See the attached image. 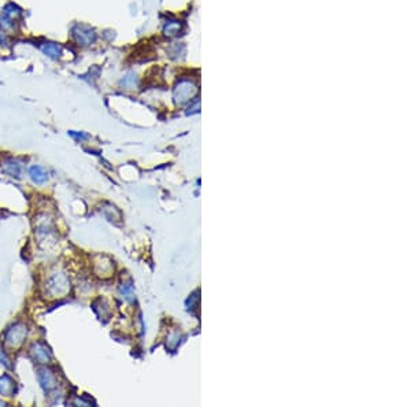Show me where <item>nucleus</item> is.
Masks as SVG:
<instances>
[{
	"mask_svg": "<svg viewBox=\"0 0 411 407\" xmlns=\"http://www.w3.org/2000/svg\"><path fill=\"white\" fill-rule=\"evenodd\" d=\"M72 284L66 274L62 272L52 273L44 282V296L50 300L62 299L70 294Z\"/></svg>",
	"mask_w": 411,
	"mask_h": 407,
	"instance_id": "1",
	"label": "nucleus"
},
{
	"mask_svg": "<svg viewBox=\"0 0 411 407\" xmlns=\"http://www.w3.org/2000/svg\"><path fill=\"white\" fill-rule=\"evenodd\" d=\"M26 336H28V327L25 323L17 322L14 323L13 327L7 329L5 335V343L9 349L17 350L19 349L24 341H25Z\"/></svg>",
	"mask_w": 411,
	"mask_h": 407,
	"instance_id": "2",
	"label": "nucleus"
},
{
	"mask_svg": "<svg viewBox=\"0 0 411 407\" xmlns=\"http://www.w3.org/2000/svg\"><path fill=\"white\" fill-rule=\"evenodd\" d=\"M37 378L40 385L44 388V391L47 392H51L54 391L56 386H58V381H56V377L55 374L52 373V370H50L48 368H40L37 370Z\"/></svg>",
	"mask_w": 411,
	"mask_h": 407,
	"instance_id": "3",
	"label": "nucleus"
},
{
	"mask_svg": "<svg viewBox=\"0 0 411 407\" xmlns=\"http://www.w3.org/2000/svg\"><path fill=\"white\" fill-rule=\"evenodd\" d=\"M29 353L34 361L37 363H43V365L48 363L51 361V357H52L50 349L46 344H43V343H33L32 347H30Z\"/></svg>",
	"mask_w": 411,
	"mask_h": 407,
	"instance_id": "4",
	"label": "nucleus"
},
{
	"mask_svg": "<svg viewBox=\"0 0 411 407\" xmlns=\"http://www.w3.org/2000/svg\"><path fill=\"white\" fill-rule=\"evenodd\" d=\"M15 390V382L11 377L9 376H2L0 377V395H5V396H11Z\"/></svg>",
	"mask_w": 411,
	"mask_h": 407,
	"instance_id": "5",
	"label": "nucleus"
},
{
	"mask_svg": "<svg viewBox=\"0 0 411 407\" xmlns=\"http://www.w3.org/2000/svg\"><path fill=\"white\" fill-rule=\"evenodd\" d=\"M29 176L32 178L33 182L36 184H44L47 180H48V174L43 168L40 166H33V168L29 169Z\"/></svg>",
	"mask_w": 411,
	"mask_h": 407,
	"instance_id": "6",
	"label": "nucleus"
},
{
	"mask_svg": "<svg viewBox=\"0 0 411 407\" xmlns=\"http://www.w3.org/2000/svg\"><path fill=\"white\" fill-rule=\"evenodd\" d=\"M5 172H7L10 176L19 177V166L17 164H9L5 168Z\"/></svg>",
	"mask_w": 411,
	"mask_h": 407,
	"instance_id": "7",
	"label": "nucleus"
},
{
	"mask_svg": "<svg viewBox=\"0 0 411 407\" xmlns=\"http://www.w3.org/2000/svg\"><path fill=\"white\" fill-rule=\"evenodd\" d=\"M0 362H2V363H5L6 366H10L9 359H7V357L5 355V353L2 351V349H0Z\"/></svg>",
	"mask_w": 411,
	"mask_h": 407,
	"instance_id": "8",
	"label": "nucleus"
},
{
	"mask_svg": "<svg viewBox=\"0 0 411 407\" xmlns=\"http://www.w3.org/2000/svg\"><path fill=\"white\" fill-rule=\"evenodd\" d=\"M0 406H6V403H5V402H2V400H0Z\"/></svg>",
	"mask_w": 411,
	"mask_h": 407,
	"instance_id": "9",
	"label": "nucleus"
}]
</instances>
